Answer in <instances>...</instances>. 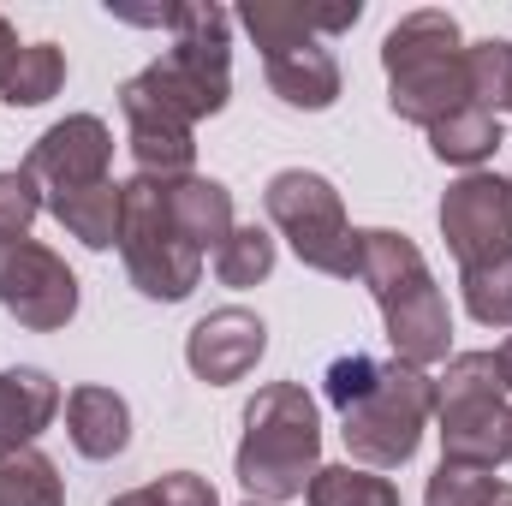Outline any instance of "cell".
Wrapping results in <instances>:
<instances>
[{
	"mask_svg": "<svg viewBox=\"0 0 512 506\" xmlns=\"http://www.w3.org/2000/svg\"><path fill=\"white\" fill-rule=\"evenodd\" d=\"M328 405L340 411V435L352 465L364 471H399L417 459L423 429L435 417V376L399 358H370V352H346L328 364L322 376Z\"/></svg>",
	"mask_w": 512,
	"mask_h": 506,
	"instance_id": "cell-1",
	"label": "cell"
},
{
	"mask_svg": "<svg viewBox=\"0 0 512 506\" xmlns=\"http://www.w3.org/2000/svg\"><path fill=\"white\" fill-rule=\"evenodd\" d=\"M423 506H512V483H501L495 471H459L441 465L423 489Z\"/></svg>",
	"mask_w": 512,
	"mask_h": 506,
	"instance_id": "cell-27",
	"label": "cell"
},
{
	"mask_svg": "<svg viewBox=\"0 0 512 506\" xmlns=\"http://www.w3.org/2000/svg\"><path fill=\"white\" fill-rule=\"evenodd\" d=\"M0 310L30 334H54L78 316V274L36 239H0Z\"/></svg>",
	"mask_w": 512,
	"mask_h": 506,
	"instance_id": "cell-8",
	"label": "cell"
},
{
	"mask_svg": "<svg viewBox=\"0 0 512 506\" xmlns=\"http://www.w3.org/2000/svg\"><path fill=\"white\" fill-rule=\"evenodd\" d=\"M120 114H126V143H131V155H137L143 179H185L191 173V161H197L191 126L173 108H161L137 78L120 84Z\"/></svg>",
	"mask_w": 512,
	"mask_h": 506,
	"instance_id": "cell-13",
	"label": "cell"
},
{
	"mask_svg": "<svg viewBox=\"0 0 512 506\" xmlns=\"http://www.w3.org/2000/svg\"><path fill=\"white\" fill-rule=\"evenodd\" d=\"M435 435L441 465L459 471H501L512 459V405L495 352H453L435 376Z\"/></svg>",
	"mask_w": 512,
	"mask_h": 506,
	"instance_id": "cell-5",
	"label": "cell"
},
{
	"mask_svg": "<svg viewBox=\"0 0 512 506\" xmlns=\"http://www.w3.org/2000/svg\"><path fill=\"white\" fill-rule=\"evenodd\" d=\"M66 435H72V447H78L84 459L108 465V459H120L131 447V405L114 387L84 381V387L66 393Z\"/></svg>",
	"mask_w": 512,
	"mask_h": 506,
	"instance_id": "cell-16",
	"label": "cell"
},
{
	"mask_svg": "<svg viewBox=\"0 0 512 506\" xmlns=\"http://www.w3.org/2000/svg\"><path fill=\"white\" fill-rule=\"evenodd\" d=\"M268 352V322L245 310V304H227V310H209L191 334H185V364L191 376L209 381V387H233L262 364Z\"/></svg>",
	"mask_w": 512,
	"mask_h": 506,
	"instance_id": "cell-12",
	"label": "cell"
},
{
	"mask_svg": "<svg viewBox=\"0 0 512 506\" xmlns=\"http://www.w3.org/2000/svg\"><path fill=\"white\" fill-rule=\"evenodd\" d=\"M42 209H48V197H42V185L24 167L0 173V239H30Z\"/></svg>",
	"mask_w": 512,
	"mask_h": 506,
	"instance_id": "cell-29",
	"label": "cell"
},
{
	"mask_svg": "<svg viewBox=\"0 0 512 506\" xmlns=\"http://www.w3.org/2000/svg\"><path fill=\"white\" fill-rule=\"evenodd\" d=\"M387 108L405 126H441L447 114L471 108V72H465V30L453 12L417 6L382 36Z\"/></svg>",
	"mask_w": 512,
	"mask_h": 506,
	"instance_id": "cell-2",
	"label": "cell"
},
{
	"mask_svg": "<svg viewBox=\"0 0 512 506\" xmlns=\"http://www.w3.org/2000/svg\"><path fill=\"white\" fill-rule=\"evenodd\" d=\"M262 72H268V90L286 108H304V114H328L340 102V90H346L340 60H334L328 42H298V48L262 54Z\"/></svg>",
	"mask_w": 512,
	"mask_h": 506,
	"instance_id": "cell-15",
	"label": "cell"
},
{
	"mask_svg": "<svg viewBox=\"0 0 512 506\" xmlns=\"http://www.w3.org/2000/svg\"><path fill=\"white\" fill-rule=\"evenodd\" d=\"M18 48H24V42H18V30H12V24H6V12H0V84H6V72H12V60H18Z\"/></svg>",
	"mask_w": 512,
	"mask_h": 506,
	"instance_id": "cell-30",
	"label": "cell"
},
{
	"mask_svg": "<svg viewBox=\"0 0 512 506\" xmlns=\"http://www.w3.org/2000/svg\"><path fill=\"white\" fill-rule=\"evenodd\" d=\"M245 506H262V501H245Z\"/></svg>",
	"mask_w": 512,
	"mask_h": 506,
	"instance_id": "cell-32",
	"label": "cell"
},
{
	"mask_svg": "<svg viewBox=\"0 0 512 506\" xmlns=\"http://www.w3.org/2000/svg\"><path fill=\"white\" fill-rule=\"evenodd\" d=\"M501 143H507L501 120L489 108H477V102L459 108V114H447L441 126H429V155L447 161V167H465V173H483V161H495Z\"/></svg>",
	"mask_w": 512,
	"mask_h": 506,
	"instance_id": "cell-20",
	"label": "cell"
},
{
	"mask_svg": "<svg viewBox=\"0 0 512 506\" xmlns=\"http://www.w3.org/2000/svg\"><path fill=\"white\" fill-rule=\"evenodd\" d=\"M382 304V322H387V346L399 364H441L453 352V310H447V292L435 286V274H411L405 286H393L376 298Z\"/></svg>",
	"mask_w": 512,
	"mask_h": 506,
	"instance_id": "cell-11",
	"label": "cell"
},
{
	"mask_svg": "<svg viewBox=\"0 0 512 506\" xmlns=\"http://www.w3.org/2000/svg\"><path fill=\"white\" fill-rule=\"evenodd\" d=\"M60 90H66V54L54 42H24L12 72H6V84H0V102L6 108H42Z\"/></svg>",
	"mask_w": 512,
	"mask_h": 506,
	"instance_id": "cell-21",
	"label": "cell"
},
{
	"mask_svg": "<svg viewBox=\"0 0 512 506\" xmlns=\"http://www.w3.org/2000/svg\"><path fill=\"white\" fill-rule=\"evenodd\" d=\"M0 506H66V477L48 453H0Z\"/></svg>",
	"mask_w": 512,
	"mask_h": 506,
	"instance_id": "cell-22",
	"label": "cell"
},
{
	"mask_svg": "<svg viewBox=\"0 0 512 506\" xmlns=\"http://www.w3.org/2000/svg\"><path fill=\"white\" fill-rule=\"evenodd\" d=\"M161 185H167V215H173V227H179L203 256H215L233 239L239 215H233V191H227L221 179L185 173V179H161Z\"/></svg>",
	"mask_w": 512,
	"mask_h": 506,
	"instance_id": "cell-17",
	"label": "cell"
},
{
	"mask_svg": "<svg viewBox=\"0 0 512 506\" xmlns=\"http://www.w3.org/2000/svg\"><path fill=\"white\" fill-rule=\"evenodd\" d=\"M364 18V0H245L233 24H245L262 54L298 48V42H328Z\"/></svg>",
	"mask_w": 512,
	"mask_h": 506,
	"instance_id": "cell-14",
	"label": "cell"
},
{
	"mask_svg": "<svg viewBox=\"0 0 512 506\" xmlns=\"http://www.w3.org/2000/svg\"><path fill=\"white\" fill-rule=\"evenodd\" d=\"M304 495H310V506H405L382 471H364L352 459L346 465H322Z\"/></svg>",
	"mask_w": 512,
	"mask_h": 506,
	"instance_id": "cell-24",
	"label": "cell"
},
{
	"mask_svg": "<svg viewBox=\"0 0 512 506\" xmlns=\"http://www.w3.org/2000/svg\"><path fill=\"white\" fill-rule=\"evenodd\" d=\"M120 256L131 286L155 304H185L203 280V251L173 227L167 185L161 179H126V221H120Z\"/></svg>",
	"mask_w": 512,
	"mask_h": 506,
	"instance_id": "cell-7",
	"label": "cell"
},
{
	"mask_svg": "<svg viewBox=\"0 0 512 506\" xmlns=\"http://www.w3.org/2000/svg\"><path fill=\"white\" fill-rule=\"evenodd\" d=\"M465 72H471V102L489 108L495 120L512 114V42L489 36V42H465Z\"/></svg>",
	"mask_w": 512,
	"mask_h": 506,
	"instance_id": "cell-25",
	"label": "cell"
},
{
	"mask_svg": "<svg viewBox=\"0 0 512 506\" xmlns=\"http://www.w3.org/2000/svg\"><path fill=\"white\" fill-rule=\"evenodd\" d=\"M108 506H221L215 483L197 477V471H167L161 483H143V489H126Z\"/></svg>",
	"mask_w": 512,
	"mask_h": 506,
	"instance_id": "cell-28",
	"label": "cell"
},
{
	"mask_svg": "<svg viewBox=\"0 0 512 506\" xmlns=\"http://www.w3.org/2000/svg\"><path fill=\"white\" fill-rule=\"evenodd\" d=\"M48 215L84 251H114L120 245V221H126V185L120 179H102V185H84V191H54L48 197Z\"/></svg>",
	"mask_w": 512,
	"mask_h": 506,
	"instance_id": "cell-19",
	"label": "cell"
},
{
	"mask_svg": "<svg viewBox=\"0 0 512 506\" xmlns=\"http://www.w3.org/2000/svg\"><path fill=\"white\" fill-rule=\"evenodd\" d=\"M441 239L465 268H489L512 256V179L501 173H465L441 197Z\"/></svg>",
	"mask_w": 512,
	"mask_h": 506,
	"instance_id": "cell-9",
	"label": "cell"
},
{
	"mask_svg": "<svg viewBox=\"0 0 512 506\" xmlns=\"http://www.w3.org/2000/svg\"><path fill=\"white\" fill-rule=\"evenodd\" d=\"M137 84L173 108L185 126L215 120L233 102V12L221 6H173V48L137 72Z\"/></svg>",
	"mask_w": 512,
	"mask_h": 506,
	"instance_id": "cell-4",
	"label": "cell"
},
{
	"mask_svg": "<svg viewBox=\"0 0 512 506\" xmlns=\"http://www.w3.org/2000/svg\"><path fill=\"white\" fill-rule=\"evenodd\" d=\"M262 209H268V227L292 245L304 268H316L328 280H358V227H352L334 179H322L310 167H286L268 179Z\"/></svg>",
	"mask_w": 512,
	"mask_h": 506,
	"instance_id": "cell-6",
	"label": "cell"
},
{
	"mask_svg": "<svg viewBox=\"0 0 512 506\" xmlns=\"http://www.w3.org/2000/svg\"><path fill=\"white\" fill-rule=\"evenodd\" d=\"M459 292H465L471 322H483V328H512V256L507 262H489V268H465V274H459Z\"/></svg>",
	"mask_w": 512,
	"mask_h": 506,
	"instance_id": "cell-26",
	"label": "cell"
},
{
	"mask_svg": "<svg viewBox=\"0 0 512 506\" xmlns=\"http://www.w3.org/2000/svg\"><path fill=\"white\" fill-rule=\"evenodd\" d=\"M54 417H60V381L48 370H30V364L0 370V453L36 447V435Z\"/></svg>",
	"mask_w": 512,
	"mask_h": 506,
	"instance_id": "cell-18",
	"label": "cell"
},
{
	"mask_svg": "<svg viewBox=\"0 0 512 506\" xmlns=\"http://www.w3.org/2000/svg\"><path fill=\"white\" fill-rule=\"evenodd\" d=\"M24 173L42 185V197L54 191H84V185H102L114 179V131L96 114H66L42 131L24 155Z\"/></svg>",
	"mask_w": 512,
	"mask_h": 506,
	"instance_id": "cell-10",
	"label": "cell"
},
{
	"mask_svg": "<svg viewBox=\"0 0 512 506\" xmlns=\"http://www.w3.org/2000/svg\"><path fill=\"white\" fill-rule=\"evenodd\" d=\"M495 358H501V376H507V393H512V334H507V346H501Z\"/></svg>",
	"mask_w": 512,
	"mask_h": 506,
	"instance_id": "cell-31",
	"label": "cell"
},
{
	"mask_svg": "<svg viewBox=\"0 0 512 506\" xmlns=\"http://www.w3.org/2000/svg\"><path fill=\"white\" fill-rule=\"evenodd\" d=\"M209 262H215V280H221V286L245 292V286H262V280L274 274V262H280V245H274V233H268V227H256V221H239V227H233V239H227L221 251L209 256Z\"/></svg>",
	"mask_w": 512,
	"mask_h": 506,
	"instance_id": "cell-23",
	"label": "cell"
},
{
	"mask_svg": "<svg viewBox=\"0 0 512 506\" xmlns=\"http://www.w3.org/2000/svg\"><path fill=\"white\" fill-rule=\"evenodd\" d=\"M245 495L262 506H286L322 471V411L298 381H268L245 405V441L233 459Z\"/></svg>",
	"mask_w": 512,
	"mask_h": 506,
	"instance_id": "cell-3",
	"label": "cell"
}]
</instances>
